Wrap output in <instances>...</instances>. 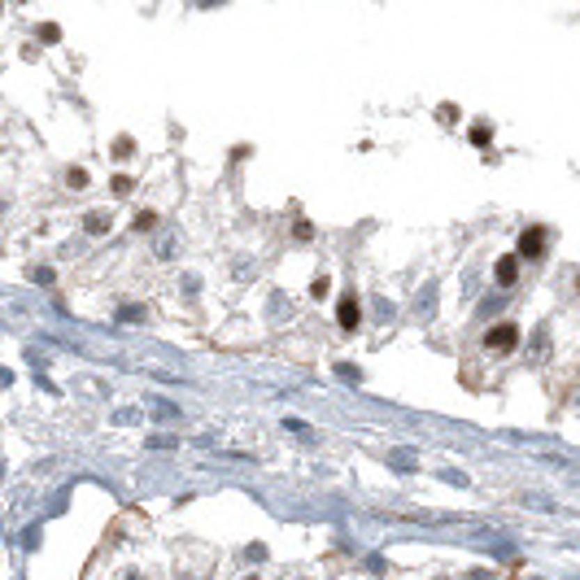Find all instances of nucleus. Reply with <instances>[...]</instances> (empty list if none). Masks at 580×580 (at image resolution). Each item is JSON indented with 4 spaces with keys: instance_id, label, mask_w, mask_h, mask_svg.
I'll use <instances>...</instances> for the list:
<instances>
[{
    "instance_id": "10",
    "label": "nucleus",
    "mask_w": 580,
    "mask_h": 580,
    "mask_svg": "<svg viewBox=\"0 0 580 580\" xmlns=\"http://www.w3.org/2000/svg\"><path fill=\"white\" fill-rule=\"evenodd\" d=\"M57 40H61V26L57 22H44L40 26V44H57Z\"/></svg>"
},
{
    "instance_id": "3",
    "label": "nucleus",
    "mask_w": 580,
    "mask_h": 580,
    "mask_svg": "<svg viewBox=\"0 0 580 580\" xmlns=\"http://www.w3.org/2000/svg\"><path fill=\"white\" fill-rule=\"evenodd\" d=\"M519 253H506V258H497V267H493V279H497V288H515L519 284Z\"/></svg>"
},
{
    "instance_id": "2",
    "label": "nucleus",
    "mask_w": 580,
    "mask_h": 580,
    "mask_svg": "<svg viewBox=\"0 0 580 580\" xmlns=\"http://www.w3.org/2000/svg\"><path fill=\"white\" fill-rule=\"evenodd\" d=\"M545 249H550V231L545 227H524V236H519V258H545Z\"/></svg>"
},
{
    "instance_id": "4",
    "label": "nucleus",
    "mask_w": 580,
    "mask_h": 580,
    "mask_svg": "<svg viewBox=\"0 0 580 580\" xmlns=\"http://www.w3.org/2000/svg\"><path fill=\"white\" fill-rule=\"evenodd\" d=\"M336 323H340L345 331H354V327L362 323V314H358V297H354V292H345L340 301H336Z\"/></svg>"
},
{
    "instance_id": "19",
    "label": "nucleus",
    "mask_w": 580,
    "mask_h": 580,
    "mask_svg": "<svg viewBox=\"0 0 580 580\" xmlns=\"http://www.w3.org/2000/svg\"><path fill=\"white\" fill-rule=\"evenodd\" d=\"M196 5H223V0H196Z\"/></svg>"
},
{
    "instance_id": "5",
    "label": "nucleus",
    "mask_w": 580,
    "mask_h": 580,
    "mask_svg": "<svg viewBox=\"0 0 580 580\" xmlns=\"http://www.w3.org/2000/svg\"><path fill=\"white\" fill-rule=\"evenodd\" d=\"M467 140H471L476 148H489V144H493V127H489V123H471Z\"/></svg>"
},
{
    "instance_id": "18",
    "label": "nucleus",
    "mask_w": 580,
    "mask_h": 580,
    "mask_svg": "<svg viewBox=\"0 0 580 580\" xmlns=\"http://www.w3.org/2000/svg\"><path fill=\"white\" fill-rule=\"evenodd\" d=\"M118 319H127V323H140V319H144V310H140V306H131V310H118Z\"/></svg>"
},
{
    "instance_id": "9",
    "label": "nucleus",
    "mask_w": 580,
    "mask_h": 580,
    "mask_svg": "<svg viewBox=\"0 0 580 580\" xmlns=\"http://www.w3.org/2000/svg\"><path fill=\"white\" fill-rule=\"evenodd\" d=\"M65 188H88V171H79V166H75V171H65Z\"/></svg>"
},
{
    "instance_id": "15",
    "label": "nucleus",
    "mask_w": 580,
    "mask_h": 580,
    "mask_svg": "<svg viewBox=\"0 0 580 580\" xmlns=\"http://www.w3.org/2000/svg\"><path fill=\"white\" fill-rule=\"evenodd\" d=\"M175 445H179L175 437H153V441H148V450H175Z\"/></svg>"
},
{
    "instance_id": "7",
    "label": "nucleus",
    "mask_w": 580,
    "mask_h": 580,
    "mask_svg": "<svg viewBox=\"0 0 580 580\" xmlns=\"http://www.w3.org/2000/svg\"><path fill=\"white\" fill-rule=\"evenodd\" d=\"M131 153H136V140H131V136H118V140H113V157H118V162H127Z\"/></svg>"
},
{
    "instance_id": "13",
    "label": "nucleus",
    "mask_w": 580,
    "mask_h": 580,
    "mask_svg": "<svg viewBox=\"0 0 580 580\" xmlns=\"http://www.w3.org/2000/svg\"><path fill=\"white\" fill-rule=\"evenodd\" d=\"M336 375L345 379V384H358V379H362V375H358V367H350V362H340V367H336Z\"/></svg>"
},
{
    "instance_id": "14",
    "label": "nucleus",
    "mask_w": 580,
    "mask_h": 580,
    "mask_svg": "<svg viewBox=\"0 0 580 580\" xmlns=\"http://www.w3.org/2000/svg\"><path fill=\"white\" fill-rule=\"evenodd\" d=\"M327 288H331V279H327V275H319V279H314V284H310V292H314V297H319V301H323V297H327Z\"/></svg>"
},
{
    "instance_id": "11",
    "label": "nucleus",
    "mask_w": 580,
    "mask_h": 580,
    "mask_svg": "<svg viewBox=\"0 0 580 580\" xmlns=\"http://www.w3.org/2000/svg\"><path fill=\"white\" fill-rule=\"evenodd\" d=\"M153 227H157V214L153 210H140L136 214V231H153Z\"/></svg>"
},
{
    "instance_id": "6",
    "label": "nucleus",
    "mask_w": 580,
    "mask_h": 580,
    "mask_svg": "<svg viewBox=\"0 0 580 580\" xmlns=\"http://www.w3.org/2000/svg\"><path fill=\"white\" fill-rule=\"evenodd\" d=\"M83 227H88V236H105V231H109V214H88V223H83Z\"/></svg>"
},
{
    "instance_id": "8",
    "label": "nucleus",
    "mask_w": 580,
    "mask_h": 580,
    "mask_svg": "<svg viewBox=\"0 0 580 580\" xmlns=\"http://www.w3.org/2000/svg\"><path fill=\"white\" fill-rule=\"evenodd\" d=\"M292 240H301V244H310V240H314V227H310L306 219H297V223H292Z\"/></svg>"
},
{
    "instance_id": "12",
    "label": "nucleus",
    "mask_w": 580,
    "mask_h": 580,
    "mask_svg": "<svg viewBox=\"0 0 580 580\" xmlns=\"http://www.w3.org/2000/svg\"><path fill=\"white\" fill-rule=\"evenodd\" d=\"M153 414H157V419H166V423H171V419H179V406H175V402H157V410H153Z\"/></svg>"
},
{
    "instance_id": "16",
    "label": "nucleus",
    "mask_w": 580,
    "mask_h": 580,
    "mask_svg": "<svg viewBox=\"0 0 580 580\" xmlns=\"http://www.w3.org/2000/svg\"><path fill=\"white\" fill-rule=\"evenodd\" d=\"M31 279H36V284H53V271H48V267H31Z\"/></svg>"
},
{
    "instance_id": "17",
    "label": "nucleus",
    "mask_w": 580,
    "mask_h": 580,
    "mask_svg": "<svg viewBox=\"0 0 580 580\" xmlns=\"http://www.w3.org/2000/svg\"><path fill=\"white\" fill-rule=\"evenodd\" d=\"M109 188L123 196V192H131V179H127V175H113V179H109Z\"/></svg>"
},
{
    "instance_id": "1",
    "label": "nucleus",
    "mask_w": 580,
    "mask_h": 580,
    "mask_svg": "<svg viewBox=\"0 0 580 580\" xmlns=\"http://www.w3.org/2000/svg\"><path fill=\"white\" fill-rule=\"evenodd\" d=\"M485 350H489V354H515V350H519V327L510 323V319L493 323V327L485 331Z\"/></svg>"
},
{
    "instance_id": "20",
    "label": "nucleus",
    "mask_w": 580,
    "mask_h": 580,
    "mask_svg": "<svg viewBox=\"0 0 580 580\" xmlns=\"http://www.w3.org/2000/svg\"><path fill=\"white\" fill-rule=\"evenodd\" d=\"M576 292H580V275H576Z\"/></svg>"
}]
</instances>
